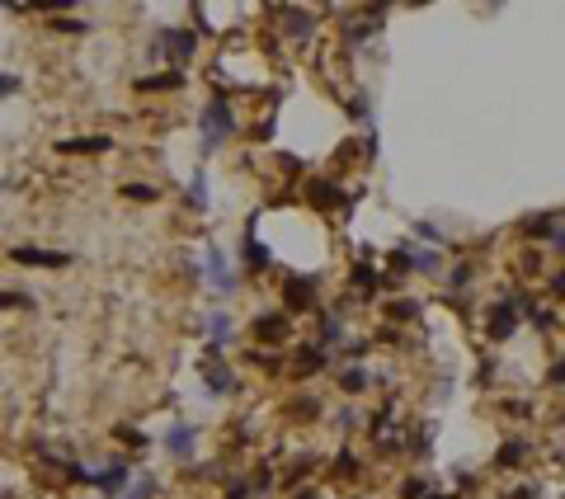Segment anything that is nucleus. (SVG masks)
Segmentation results:
<instances>
[{
  "label": "nucleus",
  "mask_w": 565,
  "mask_h": 499,
  "mask_svg": "<svg viewBox=\"0 0 565 499\" xmlns=\"http://www.w3.org/2000/svg\"><path fill=\"white\" fill-rule=\"evenodd\" d=\"M282 302H287V311H311L316 306V283L311 278H292L282 287Z\"/></svg>",
  "instance_id": "nucleus-6"
},
{
  "label": "nucleus",
  "mask_w": 565,
  "mask_h": 499,
  "mask_svg": "<svg viewBox=\"0 0 565 499\" xmlns=\"http://www.w3.org/2000/svg\"><path fill=\"white\" fill-rule=\"evenodd\" d=\"M349 471H353V453H339V462H335V481H349Z\"/></svg>",
  "instance_id": "nucleus-26"
},
{
  "label": "nucleus",
  "mask_w": 565,
  "mask_h": 499,
  "mask_svg": "<svg viewBox=\"0 0 565 499\" xmlns=\"http://www.w3.org/2000/svg\"><path fill=\"white\" fill-rule=\"evenodd\" d=\"M160 43L174 47L179 62H193V47H198V43H193V33H184V29H165V33H160Z\"/></svg>",
  "instance_id": "nucleus-9"
},
{
  "label": "nucleus",
  "mask_w": 565,
  "mask_h": 499,
  "mask_svg": "<svg viewBox=\"0 0 565 499\" xmlns=\"http://www.w3.org/2000/svg\"><path fill=\"white\" fill-rule=\"evenodd\" d=\"M353 287H363V297H368L377 287V273L372 268H353Z\"/></svg>",
  "instance_id": "nucleus-22"
},
{
  "label": "nucleus",
  "mask_w": 565,
  "mask_h": 499,
  "mask_svg": "<svg viewBox=\"0 0 565 499\" xmlns=\"http://www.w3.org/2000/svg\"><path fill=\"white\" fill-rule=\"evenodd\" d=\"M15 254V264H29V268H66L71 264V254H62V249H38V245H19L10 249Z\"/></svg>",
  "instance_id": "nucleus-3"
},
{
  "label": "nucleus",
  "mask_w": 565,
  "mask_h": 499,
  "mask_svg": "<svg viewBox=\"0 0 565 499\" xmlns=\"http://www.w3.org/2000/svg\"><path fill=\"white\" fill-rule=\"evenodd\" d=\"M429 499H448V495H429Z\"/></svg>",
  "instance_id": "nucleus-34"
},
{
  "label": "nucleus",
  "mask_w": 565,
  "mask_h": 499,
  "mask_svg": "<svg viewBox=\"0 0 565 499\" xmlns=\"http://www.w3.org/2000/svg\"><path fill=\"white\" fill-rule=\"evenodd\" d=\"M203 325H207V335H212V349H221V344H231V339H235V330H231L235 320H231L226 311H212Z\"/></svg>",
  "instance_id": "nucleus-8"
},
{
  "label": "nucleus",
  "mask_w": 565,
  "mask_h": 499,
  "mask_svg": "<svg viewBox=\"0 0 565 499\" xmlns=\"http://www.w3.org/2000/svg\"><path fill=\"white\" fill-rule=\"evenodd\" d=\"M188 203H193V207L207 203V174H193V184H188Z\"/></svg>",
  "instance_id": "nucleus-19"
},
{
  "label": "nucleus",
  "mask_w": 565,
  "mask_h": 499,
  "mask_svg": "<svg viewBox=\"0 0 565 499\" xmlns=\"http://www.w3.org/2000/svg\"><path fill=\"white\" fill-rule=\"evenodd\" d=\"M551 382H565V363H561V368H551Z\"/></svg>",
  "instance_id": "nucleus-32"
},
{
  "label": "nucleus",
  "mask_w": 565,
  "mask_h": 499,
  "mask_svg": "<svg viewBox=\"0 0 565 499\" xmlns=\"http://www.w3.org/2000/svg\"><path fill=\"white\" fill-rule=\"evenodd\" d=\"M415 268H424V273H439V254L420 249V254H415Z\"/></svg>",
  "instance_id": "nucleus-27"
},
{
  "label": "nucleus",
  "mask_w": 565,
  "mask_h": 499,
  "mask_svg": "<svg viewBox=\"0 0 565 499\" xmlns=\"http://www.w3.org/2000/svg\"><path fill=\"white\" fill-rule=\"evenodd\" d=\"M297 499H316V495H311V490H306V495H297Z\"/></svg>",
  "instance_id": "nucleus-33"
},
{
  "label": "nucleus",
  "mask_w": 565,
  "mask_h": 499,
  "mask_svg": "<svg viewBox=\"0 0 565 499\" xmlns=\"http://www.w3.org/2000/svg\"><path fill=\"white\" fill-rule=\"evenodd\" d=\"M57 151L80 156V151H109V137H76V141H57Z\"/></svg>",
  "instance_id": "nucleus-10"
},
{
  "label": "nucleus",
  "mask_w": 565,
  "mask_h": 499,
  "mask_svg": "<svg viewBox=\"0 0 565 499\" xmlns=\"http://www.w3.org/2000/svg\"><path fill=\"white\" fill-rule=\"evenodd\" d=\"M254 335H259V339H282V335H287V320H282V316H259V320H254Z\"/></svg>",
  "instance_id": "nucleus-11"
},
{
  "label": "nucleus",
  "mask_w": 565,
  "mask_h": 499,
  "mask_svg": "<svg viewBox=\"0 0 565 499\" xmlns=\"http://www.w3.org/2000/svg\"><path fill=\"white\" fill-rule=\"evenodd\" d=\"M240 264H250V268H268V249L259 245V240H240Z\"/></svg>",
  "instance_id": "nucleus-12"
},
{
  "label": "nucleus",
  "mask_w": 565,
  "mask_h": 499,
  "mask_svg": "<svg viewBox=\"0 0 565 499\" xmlns=\"http://www.w3.org/2000/svg\"><path fill=\"white\" fill-rule=\"evenodd\" d=\"M123 193H127V198H137V203H151V198H156V188H151V184H127Z\"/></svg>",
  "instance_id": "nucleus-24"
},
{
  "label": "nucleus",
  "mask_w": 565,
  "mask_h": 499,
  "mask_svg": "<svg viewBox=\"0 0 565 499\" xmlns=\"http://www.w3.org/2000/svg\"><path fill=\"white\" fill-rule=\"evenodd\" d=\"M0 306H33L24 292H0Z\"/></svg>",
  "instance_id": "nucleus-29"
},
{
  "label": "nucleus",
  "mask_w": 565,
  "mask_h": 499,
  "mask_svg": "<svg viewBox=\"0 0 565 499\" xmlns=\"http://www.w3.org/2000/svg\"><path fill=\"white\" fill-rule=\"evenodd\" d=\"M316 368H325V349H301V354H297V372H316Z\"/></svg>",
  "instance_id": "nucleus-17"
},
{
  "label": "nucleus",
  "mask_w": 565,
  "mask_h": 499,
  "mask_svg": "<svg viewBox=\"0 0 565 499\" xmlns=\"http://www.w3.org/2000/svg\"><path fill=\"white\" fill-rule=\"evenodd\" d=\"M339 382H344V391H363V387H368V372H363V368H349Z\"/></svg>",
  "instance_id": "nucleus-21"
},
{
  "label": "nucleus",
  "mask_w": 565,
  "mask_h": 499,
  "mask_svg": "<svg viewBox=\"0 0 565 499\" xmlns=\"http://www.w3.org/2000/svg\"><path fill=\"white\" fill-rule=\"evenodd\" d=\"M94 485H99L104 495L123 499V495H127V462H113V467H104L99 476H94Z\"/></svg>",
  "instance_id": "nucleus-7"
},
{
  "label": "nucleus",
  "mask_w": 565,
  "mask_h": 499,
  "mask_svg": "<svg viewBox=\"0 0 565 499\" xmlns=\"http://www.w3.org/2000/svg\"><path fill=\"white\" fill-rule=\"evenodd\" d=\"M518 330V311L514 306H500V311H495V320H490V335H495V339H504V335H514Z\"/></svg>",
  "instance_id": "nucleus-13"
},
{
  "label": "nucleus",
  "mask_w": 565,
  "mask_h": 499,
  "mask_svg": "<svg viewBox=\"0 0 565 499\" xmlns=\"http://www.w3.org/2000/svg\"><path fill=\"white\" fill-rule=\"evenodd\" d=\"M151 495H156V476H146V471H141V476H132V485H127L123 499H151Z\"/></svg>",
  "instance_id": "nucleus-15"
},
{
  "label": "nucleus",
  "mask_w": 565,
  "mask_h": 499,
  "mask_svg": "<svg viewBox=\"0 0 565 499\" xmlns=\"http://www.w3.org/2000/svg\"><path fill=\"white\" fill-rule=\"evenodd\" d=\"M523 453H528L523 443H504V448H500V462H504V467H509V462H523Z\"/></svg>",
  "instance_id": "nucleus-25"
},
{
  "label": "nucleus",
  "mask_w": 565,
  "mask_h": 499,
  "mask_svg": "<svg viewBox=\"0 0 565 499\" xmlns=\"http://www.w3.org/2000/svg\"><path fill=\"white\" fill-rule=\"evenodd\" d=\"M118 438L132 443V448H146V434H141V429H118Z\"/></svg>",
  "instance_id": "nucleus-28"
},
{
  "label": "nucleus",
  "mask_w": 565,
  "mask_h": 499,
  "mask_svg": "<svg viewBox=\"0 0 565 499\" xmlns=\"http://www.w3.org/2000/svg\"><path fill=\"white\" fill-rule=\"evenodd\" d=\"M165 453H170L174 462H193V453H198V434H193L188 424H170V434H165Z\"/></svg>",
  "instance_id": "nucleus-5"
},
{
  "label": "nucleus",
  "mask_w": 565,
  "mask_h": 499,
  "mask_svg": "<svg viewBox=\"0 0 565 499\" xmlns=\"http://www.w3.org/2000/svg\"><path fill=\"white\" fill-rule=\"evenodd\" d=\"M19 90V76H0V99H5V94H15Z\"/></svg>",
  "instance_id": "nucleus-31"
},
{
  "label": "nucleus",
  "mask_w": 565,
  "mask_h": 499,
  "mask_svg": "<svg viewBox=\"0 0 565 499\" xmlns=\"http://www.w3.org/2000/svg\"><path fill=\"white\" fill-rule=\"evenodd\" d=\"M52 29H62V33H85L90 24H85V19H71V15H62V19L52 15Z\"/></svg>",
  "instance_id": "nucleus-20"
},
{
  "label": "nucleus",
  "mask_w": 565,
  "mask_h": 499,
  "mask_svg": "<svg viewBox=\"0 0 565 499\" xmlns=\"http://www.w3.org/2000/svg\"><path fill=\"white\" fill-rule=\"evenodd\" d=\"M311 203H339V188L330 184V179H316V184H311Z\"/></svg>",
  "instance_id": "nucleus-18"
},
{
  "label": "nucleus",
  "mask_w": 565,
  "mask_h": 499,
  "mask_svg": "<svg viewBox=\"0 0 565 499\" xmlns=\"http://www.w3.org/2000/svg\"><path fill=\"white\" fill-rule=\"evenodd\" d=\"M203 268L212 273V287H217L221 297H231V292H235V273H231V264L221 259V249H217V245H207V249H203Z\"/></svg>",
  "instance_id": "nucleus-4"
},
{
  "label": "nucleus",
  "mask_w": 565,
  "mask_h": 499,
  "mask_svg": "<svg viewBox=\"0 0 565 499\" xmlns=\"http://www.w3.org/2000/svg\"><path fill=\"white\" fill-rule=\"evenodd\" d=\"M203 387L212 391V396H231V391H235V377L226 372V363L217 358V349H207V354H203Z\"/></svg>",
  "instance_id": "nucleus-2"
},
{
  "label": "nucleus",
  "mask_w": 565,
  "mask_h": 499,
  "mask_svg": "<svg viewBox=\"0 0 565 499\" xmlns=\"http://www.w3.org/2000/svg\"><path fill=\"white\" fill-rule=\"evenodd\" d=\"M320 339H325V344H339V339H344V325H339L335 316H325V330H320Z\"/></svg>",
  "instance_id": "nucleus-23"
},
{
  "label": "nucleus",
  "mask_w": 565,
  "mask_h": 499,
  "mask_svg": "<svg viewBox=\"0 0 565 499\" xmlns=\"http://www.w3.org/2000/svg\"><path fill=\"white\" fill-rule=\"evenodd\" d=\"M170 85H184V76H179V71H165V76H146V80H137V90H170Z\"/></svg>",
  "instance_id": "nucleus-16"
},
{
  "label": "nucleus",
  "mask_w": 565,
  "mask_h": 499,
  "mask_svg": "<svg viewBox=\"0 0 565 499\" xmlns=\"http://www.w3.org/2000/svg\"><path fill=\"white\" fill-rule=\"evenodd\" d=\"M282 19H287V33H292V38H311V19L301 15V10H292V5H287V10H282Z\"/></svg>",
  "instance_id": "nucleus-14"
},
{
  "label": "nucleus",
  "mask_w": 565,
  "mask_h": 499,
  "mask_svg": "<svg viewBox=\"0 0 565 499\" xmlns=\"http://www.w3.org/2000/svg\"><path fill=\"white\" fill-rule=\"evenodd\" d=\"M429 490V481H405V499H420Z\"/></svg>",
  "instance_id": "nucleus-30"
},
{
  "label": "nucleus",
  "mask_w": 565,
  "mask_h": 499,
  "mask_svg": "<svg viewBox=\"0 0 565 499\" xmlns=\"http://www.w3.org/2000/svg\"><path fill=\"white\" fill-rule=\"evenodd\" d=\"M231 132H235L231 104H226V94H212V99H207V109H203V151H217Z\"/></svg>",
  "instance_id": "nucleus-1"
}]
</instances>
